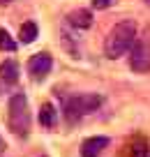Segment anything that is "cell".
I'll return each instance as SVG.
<instances>
[{"instance_id":"1","label":"cell","mask_w":150,"mask_h":157,"mask_svg":"<svg viewBox=\"0 0 150 157\" xmlns=\"http://www.w3.org/2000/svg\"><path fill=\"white\" fill-rule=\"evenodd\" d=\"M134 42H136V23L134 21H120L109 30L106 39H104V53H106V58L118 60L125 53H129Z\"/></svg>"},{"instance_id":"2","label":"cell","mask_w":150,"mask_h":157,"mask_svg":"<svg viewBox=\"0 0 150 157\" xmlns=\"http://www.w3.org/2000/svg\"><path fill=\"white\" fill-rule=\"evenodd\" d=\"M7 125H10L12 134L25 139L30 134V109L28 99L23 93H16L10 97V106H7Z\"/></svg>"},{"instance_id":"3","label":"cell","mask_w":150,"mask_h":157,"mask_svg":"<svg viewBox=\"0 0 150 157\" xmlns=\"http://www.w3.org/2000/svg\"><path fill=\"white\" fill-rule=\"evenodd\" d=\"M99 106H102V95L83 93V95H76V97L67 99V104H65V116H67L69 123H76V120H81L83 116L97 111Z\"/></svg>"},{"instance_id":"4","label":"cell","mask_w":150,"mask_h":157,"mask_svg":"<svg viewBox=\"0 0 150 157\" xmlns=\"http://www.w3.org/2000/svg\"><path fill=\"white\" fill-rule=\"evenodd\" d=\"M129 67L134 72H150V44L136 39L134 46L129 49Z\"/></svg>"},{"instance_id":"5","label":"cell","mask_w":150,"mask_h":157,"mask_svg":"<svg viewBox=\"0 0 150 157\" xmlns=\"http://www.w3.org/2000/svg\"><path fill=\"white\" fill-rule=\"evenodd\" d=\"M51 67H53V58L48 53H35L28 60V74L35 81H44L48 76V72H51Z\"/></svg>"},{"instance_id":"6","label":"cell","mask_w":150,"mask_h":157,"mask_svg":"<svg viewBox=\"0 0 150 157\" xmlns=\"http://www.w3.org/2000/svg\"><path fill=\"white\" fill-rule=\"evenodd\" d=\"M106 146H109L106 136H90L81 143V155L83 157H97V155H102V150Z\"/></svg>"},{"instance_id":"7","label":"cell","mask_w":150,"mask_h":157,"mask_svg":"<svg viewBox=\"0 0 150 157\" xmlns=\"http://www.w3.org/2000/svg\"><path fill=\"white\" fill-rule=\"evenodd\" d=\"M67 21H69V25H74V28L86 30V28L92 25V14L88 10H74V12H69Z\"/></svg>"},{"instance_id":"8","label":"cell","mask_w":150,"mask_h":157,"mask_svg":"<svg viewBox=\"0 0 150 157\" xmlns=\"http://www.w3.org/2000/svg\"><path fill=\"white\" fill-rule=\"evenodd\" d=\"M39 125L46 129H53L56 127V106L51 102L42 104V109H39Z\"/></svg>"},{"instance_id":"9","label":"cell","mask_w":150,"mask_h":157,"mask_svg":"<svg viewBox=\"0 0 150 157\" xmlns=\"http://www.w3.org/2000/svg\"><path fill=\"white\" fill-rule=\"evenodd\" d=\"M0 78L5 83H16L19 81V65L14 60H5V63L0 65Z\"/></svg>"},{"instance_id":"10","label":"cell","mask_w":150,"mask_h":157,"mask_svg":"<svg viewBox=\"0 0 150 157\" xmlns=\"http://www.w3.org/2000/svg\"><path fill=\"white\" fill-rule=\"evenodd\" d=\"M19 39L23 42V44H33L35 39H37V25H35L33 21L23 23V25H21V30H19Z\"/></svg>"},{"instance_id":"11","label":"cell","mask_w":150,"mask_h":157,"mask_svg":"<svg viewBox=\"0 0 150 157\" xmlns=\"http://www.w3.org/2000/svg\"><path fill=\"white\" fill-rule=\"evenodd\" d=\"M0 49L10 51V53H12V51H16V42L12 39V35L7 33V30H2V28H0Z\"/></svg>"},{"instance_id":"12","label":"cell","mask_w":150,"mask_h":157,"mask_svg":"<svg viewBox=\"0 0 150 157\" xmlns=\"http://www.w3.org/2000/svg\"><path fill=\"white\" fill-rule=\"evenodd\" d=\"M148 146H145L143 141H136L134 146H132V157H148Z\"/></svg>"},{"instance_id":"13","label":"cell","mask_w":150,"mask_h":157,"mask_svg":"<svg viewBox=\"0 0 150 157\" xmlns=\"http://www.w3.org/2000/svg\"><path fill=\"white\" fill-rule=\"evenodd\" d=\"M113 2H116V0H92V7H95V10H106Z\"/></svg>"},{"instance_id":"14","label":"cell","mask_w":150,"mask_h":157,"mask_svg":"<svg viewBox=\"0 0 150 157\" xmlns=\"http://www.w3.org/2000/svg\"><path fill=\"white\" fill-rule=\"evenodd\" d=\"M12 0H0V5H10Z\"/></svg>"},{"instance_id":"15","label":"cell","mask_w":150,"mask_h":157,"mask_svg":"<svg viewBox=\"0 0 150 157\" xmlns=\"http://www.w3.org/2000/svg\"><path fill=\"white\" fill-rule=\"evenodd\" d=\"M2 150H5V146H2V139H0V152H2Z\"/></svg>"},{"instance_id":"16","label":"cell","mask_w":150,"mask_h":157,"mask_svg":"<svg viewBox=\"0 0 150 157\" xmlns=\"http://www.w3.org/2000/svg\"><path fill=\"white\" fill-rule=\"evenodd\" d=\"M143 2H145V5H150V0H143Z\"/></svg>"},{"instance_id":"17","label":"cell","mask_w":150,"mask_h":157,"mask_svg":"<svg viewBox=\"0 0 150 157\" xmlns=\"http://www.w3.org/2000/svg\"><path fill=\"white\" fill-rule=\"evenodd\" d=\"M148 157H150V155H148Z\"/></svg>"}]
</instances>
